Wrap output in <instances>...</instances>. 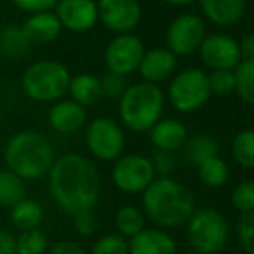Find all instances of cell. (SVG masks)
I'll use <instances>...</instances> for the list:
<instances>
[{
	"mask_svg": "<svg viewBox=\"0 0 254 254\" xmlns=\"http://www.w3.org/2000/svg\"><path fill=\"white\" fill-rule=\"evenodd\" d=\"M52 201L66 214L94 211L101 197V173L88 157L76 152L56 157L49 171Z\"/></svg>",
	"mask_w": 254,
	"mask_h": 254,
	"instance_id": "6da1fadb",
	"label": "cell"
},
{
	"mask_svg": "<svg viewBox=\"0 0 254 254\" xmlns=\"http://www.w3.org/2000/svg\"><path fill=\"white\" fill-rule=\"evenodd\" d=\"M142 207L145 218L156 228H177L185 225L195 211L192 192L171 177L156 178L142 194Z\"/></svg>",
	"mask_w": 254,
	"mask_h": 254,
	"instance_id": "7a4b0ae2",
	"label": "cell"
},
{
	"mask_svg": "<svg viewBox=\"0 0 254 254\" xmlns=\"http://www.w3.org/2000/svg\"><path fill=\"white\" fill-rule=\"evenodd\" d=\"M3 157L7 170L24 182L40 180L51 171L56 161V151L45 135L33 130H24L10 137Z\"/></svg>",
	"mask_w": 254,
	"mask_h": 254,
	"instance_id": "3957f363",
	"label": "cell"
},
{
	"mask_svg": "<svg viewBox=\"0 0 254 254\" xmlns=\"http://www.w3.org/2000/svg\"><path fill=\"white\" fill-rule=\"evenodd\" d=\"M164 95L157 85L140 81L127 87L120 97V118L128 130L145 133L161 120Z\"/></svg>",
	"mask_w": 254,
	"mask_h": 254,
	"instance_id": "277c9868",
	"label": "cell"
},
{
	"mask_svg": "<svg viewBox=\"0 0 254 254\" xmlns=\"http://www.w3.org/2000/svg\"><path fill=\"white\" fill-rule=\"evenodd\" d=\"M71 74L64 64L44 59L31 64L21 78L23 92L37 102H57L67 94Z\"/></svg>",
	"mask_w": 254,
	"mask_h": 254,
	"instance_id": "5b68a950",
	"label": "cell"
},
{
	"mask_svg": "<svg viewBox=\"0 0 254 254\" xmlns=\"http://www.w3.org/2000/svg\"><path fill=\"white\" fill-rule=\"evenodd\" d=\"M187 227V241L192 249L202 254H216L225 249L230 235L228 221L214 207L195 209Z\"/></svg>",
	"mask_w": 254,
	"mask_h": 254,
	"instance_id": "8992f818",
	"label": "cell"
},
{
	"mask_svg": "<svg viewBox=\"0 0 254 254\" xmlns=\"http://www.w3.org/2000/svg\"><path fill=\"white\" fill-rule=\"evenodd\" d=\"M207 74L197 67H189L177 74L168 87V99L178 113H194L209 101Z\"/></svg>",
	"mask_w": 254,
	"mask_h": 254,
	"instance_id": "52a82bcc",
	"label": "cell"
},
{
	"mask_svg": "<svg viewBox=\"0 0 254 254\" xmlns=\"http://www.w3.org/2000/svg\"><path fill=\"white\" fill-rule=\"evenodd\" d=\"M113 184L125 194H144L145 189L156 180V171L151 157L142 154H123L114 161Z\"/></svg>",
	"mask_w": 254,
	"mask_h": 254,
	"instance_id": "ba28073f",
	"label": "cell"
},
{
	"mask_svg": "<svg viewBox=\"0 0 254 254\" xmlns=\"http://www.w3.org/2000/svg\"><path fill=\"white\" fill-rule=\"evenodd\" d=\"M87 147L99 161H116L125 151V131L111 118H95L85 131Z\"/></svg>",
	"mask_w": 254,
	"mask_h": 254,
	"instance_id": "9c48e42d",
	"label": "cell"
},
{
	"mask_svg": "<svg viewBox=\"0 0 254 254\" xmlns=\"http://www.w3.org/2000/svg\"><path fill=\"white\" fill-rule=\"evenodd\" d=\"M206 38V26L204 21L195 14H182L175 17L166 30L168 51L175 56H190L199 51L202 40Z\"/></svg>",
	"mask_w": 254,
	"mask_h": 254,
	"instance_id": "30bf717a",
	"label": "cell"
},
{
	"mask_svg": "<svg viewBox=\"0 0 254 254\" xmlns=\"http://www.w3.org/2000/svg\"><path fill=\"white\" fill-rule=\"evenodd\" d=\"M144 54L145 49L140 38L131 33H125L114 37L107 44L106 52H104V61H106L109 73L127 76V74L138 69Z\"/></svg>",
	"mask_w": 254,
	"mask_h": 254,
	"instance_id": "8fae6325",
	"label": "cell"
},
{
	"mask_svg": "<svg viewBox=\"0 0 254 254\" xmlns=\"http://www.w3.org/2000/svg\"><path fill=\"white\" fill-rule=\"evenodd\" d=\"M199 54H201L202 63L213 71H234L242 63L239 42L225 33L206 35L199 47Z\"/></svg>",
	"mask_w": 254,
	"mask_h": 254,
	"instance_id": "7c38bea8",
	"label": "cell"
},
{
	"mask_svg": "<svg viewBox=\"0 0 254 254\" xmlns=\"http://www.w3.org/2000/svg\"><path fill=\"white\" fill-rule=\"evenodd\" d=\"M99 21L118 35L130 33L140 24L142 7L138 0H99Z\"/></svg>",
	"mask_w": 254,
	"mask_h": 254,
	"instance_id": "4fadbf2b",
	"label": "cell"
},
{
	"mask_svg": "<svg viewBox=\"0 0 254 254\" xmlns=\"http://www.w3.org/2000/svg\"><path fill=\"white\" fill-rule=\"evenodd\" d=\"M56 16L61 26L74 33L90 31L97 24V2L94 0H59L56 5Z\"/></svg>",
	"mask_w": 254,
	"mask_h": 254,
	"instance_id": "5bb4252c",
	"label": "cell"
},
{
	"mask_svg": "<svg viewBox=\"0 0 254 254\" xmlns=\"http://www.w3.org/2000/svg\"><path fill=\"white\" fill-rule=\"evenodd\" d=\"M177 69V56L166 47H156L144 54L138 73L147 83L157 85L170 80Z\"/></svg>",
	"mask_w": 254,
	"mask_h": 254,
	"instance_id": "9a60e30c",
	"label": "cell"
},
{
	"mask_svg": "<svg viewBox=\"0 0 254 254\" xmlns=\"http://www.w3.org/2000/svg\"><path fill=\"white\" fill-rule=\"evenodd\" d=\"M128 254H177V242L161 228H144L128 241Z\"/></svg>",
	"mask_w": 254,
	"mask_h": 254,
	"instance_id": "2e32d148",
	"label": "cell"
},
{
	"mask_svg": "<svg viewBox=\"0 0 254 254\" xmlns=\"http://www.w3.org/2000/svg\"><path fill=\"white\" fill-rule=\"evenodd\" d=\"M49 125L59 133H76L87 125V109L69 101H57L49 111Z\"/></svg>",
	"mask_w": 254,
	"mask_h": 254,
	"instance_id": "e0dca14e",
	"label": "cell"
},
{
	"mask_svg": "<svg viewBox=\"0 0 254 254\" xmlns=\"http://www.w3.org/2000/svg\"><path fill=\"white\" fill-rule=\"evenodd\" d=\"M21 30L26 35L30 44H49V42L59 38L63 26H61L56 12L45 10V12L30 14Z\"/></svg>",
	"mask_w": 254,
	"mask_h": 254,
	"instance_id": "ac0fdd59",
	"label": "cell"
},
{
	"mask_svg": "<svg viewBox=\"0 0 254 254\" xmlns=\"http://www.w3.org/2000/svg\"><path fill=\"white\" fill-rule=\"evenodd\" d=\"M151 135V142L157 151L171 152L175 149L184 147L187 142L189 133L187 128L182 121L173 120V118H166V120H159L149 131Z\"/></svg>",
	"mask_w": 254,
	"mask_h": 254,
	"instance_id": "d6986e66",
	"label": "cell"
},
{
	"mask_svg": "<svg viewBox=\"0 0 254 254\" xmlns=\"http://www.w3.org/2000/svg\"><path fill=\"white\" fill-rule=\"evenodd\" d=\"M204 16L218 26H232L242 19L246 0H199Z\"/></svg>",
	"mask_w": 254,
	"mask_h": 254,
	"instance_id": "ffe728a7",
	"label": "cell"
},
{
	"mask_svg": "<svg viewBox=\"0 0 254 254\" xmlns=\"http://www.w3.org/2000/svg\"><path fill=\"white\" fill-rule=\"evenodd\" d=\"M67 94L71 95V101L80 104L81 107L95 106L102 99L101 78L90 73H81L71 78Z\"/></svg>",
	"mask_w": 254,
	"mask_h": 254,
	"instance_id": "44dd1931",
	"label": "cell"
},
{
	"mask_svg": "<svg viewBox=\"0 0 254 254\" xmlns=\"http://www.w3.org/2000/svg\"><path fill=\"white\" fill-rule=\"evenodd\" d=\"M184 147V156L187 159V163H190L195 168L206 159H209V157L218 156V152H220V145H218L216 138L204 133H197L194 137L187 138Z\"/></svg>",
	"mask_w": 254,
	"mask_h": 254,
	"instance_id": "7402d4cb",
	"label": "cell"
},
{
	"mask_svg": "<svg viewBox=\"0 0 254 254\" xmlns=\"http://www.w3.org/2000/svg\"><path fill=\"white\" fill-rule=\"evenodd\" d=\"M44 220V209L33 199H23L14 207H10V223L21 232L35 230Z\"/></svg>",
	"mask_w": 254,
	"mask_h": 254,
	"instance_id": "603a6c76",
	"label": "cell"
},
{
	"mask_svg": "<svg viewBox=\"0 0 254 254\" xmlns=\"http://www.w3.org/2000/svg\"><path fill=\"white\" fill-rule=\"evenodd\" d=\"M197 177L206 187L209 189H220L230 178V168L227 161L221 159L220 156H214L206 159L197 166Z\"/></svg>",
	"mask_w": 254,
	"mask_h": 254,
	"instance_id": "cb8c5ba5",
	"label": "cell"
},
{
	"mask_svg": "<svg viewBox=\"0 0 254 254\" xmlns=\"http://www.w3.org/2000/svg\"><path fill=\"white\" fill-rule=\"evenodd\" d=\"M114 225L121 237L131 239L145 228V214L137 206H123L114 214Z\"/></svg>",
	"mask_w": 254,
	"mask_h": 254,
	"instance_id": "d4e9b609",
	"label": "cell"
},
{
	"mask_svg": "<svg viewBox=\"0 0 254 254\" xmlns=\"http://www.w3.org/2000/svg\"><path fill=\"white\" fill-rule=\"evenodd\" d=\"M23 199H26V184L23 178L9 170L0 171V206L14 207Z\"/></svg>",
	"mask_w": 254,
	"mask_h": 254,
	"instance_id": "484cf974",
	"label": "cell"
},
{
	"mask_svg": "<svg viewBox=\"0 0 254 254\" xmlns=\"http://www.w3.org/2000/svg\"><path fill=\"white\" fill-rule=\"evenodd\" d=\"M232 156L239 166L254 170V130H242L232 140Z\"/></svg>",
	"mask_w": 254,
	"mask_h": 254,
	"instance_id": "4316f807",
	"label": "cell"
},
{
	"mask_svg": "<svg viewBox=\"0 0 254 254\" xmlns=\"http://www.w3.org/2000/svg\"><path fill=\"white\" fill-rule=\"evenodd\" d=\"M235 94L246 104L254 106V61H242L234 69Z\"/></svg>",
	"mask_w": 254,
	"mask_h": 254,
	"instance_id": "83f0119b",
	"label": "cell"
},
{
	"mask_svg": "<svg viewBox=\"0 0 254 254\" xmlns=\"http://www.w3.org/2000/svg\"><path fill=\"white\" fill-rule=\"evenodd\" d=\"M30 40L23 30L16 28H5L0 31V51L9 57H23L30 49Z\"/></svg>",
	"mask_w": 254,
	"mask_h": 254,
	"instance_id": "f1b7e54d",
	"label": "cell"
},
{
	"mask_svg": "<svg viewBox=\"0 0 254 254\" xmlns=\"http://www.w3.org/2000/svg\"><path fill=\"white\" fill-rule=\"evenodd\" d=\"M49 249L47 235L42 230L21 232L19 237H16V253L17 254H45Z\"/></svg>",
	"mask_w": 254,
	"mask_h": 254,
	"instance_id": "f546056e",
	"label": "cell"
},
{
	"mask_svg": "<svg viewBox=\"0 0 254 254\" xmlns=\"http://www.w3.org/2000/svg\"><path fill=\"white\" fill-rule=\"evenodd\" d=\"M230 202L239 213L248 214L254 211V180H242L234 187Z\"/></svg>",
	"mask_w": 254,
	"mask_h": 254,
	"instance_id": "4dcf8cb0",
	"label": "cell"
},
{
	"mask_svg": "<svg viewBox=\"0 0 254 254\" xmlns=\"http://www.w3.org/2000/svg\"><path fill=\"white\" fill-rule=\"evenodd\" d=\"M88 254H128V241L120 234H107L92 246Z\"/></svg>",
	"mask_w": 254,
	"mask_h": 254,
	"instance_id": "1f68e13d",
	"label": "cell"
},
{
	"mask_svg": "<svg viewBox=\"0 0 254 254\" xmlns=\"http://www.w3.org/2000/svg\"><path fill=\"white\" fill-rule=\"evenodd\" d=\"M237 241L244 254H254V211L242 214L237 221Z\"/></svg>",
	"mask_w": 254,
	"mask_h": 254,
	"instance_id": "d6a6232c",
	"label": "cell"
},
{
	"mask_svg": "<svg viewBox=\"0 0 254 254\" xmlns=\"http://www.w3.org/2000/svg\"><path fill=\"white\" fill-rule=\"evenodd\" d=\"M207 83H209L211 94L228 95L230 92L235 90L234 71H227V69L213 71L211 74H207Z\"/></svg>",
	"mask_w": 254,
	"mask_h": 254,
	"instance_id": "836d02e7",
	"label": "cell"
},
{
	"mask_svg": "<svg viewBox=\"0 0 254 254\" xmlns=\"http://www.w3.org/2000/svg\"><path fill=\"white\" fill-rule=\"evenodd\" d=\"M102 97L120 99L127 90V76H121L116 73H106L101 78Z\"/></svg>",
	"mask_w": 254,
	"mask_h": 254,
	"instance_id": "e575fe53",
	"label": "cell"
},
{
	"mask_svg": "<svg viewBox=\"0 0 254 254\" xmlns=\"http://www.w3.org/2000/svg\"><path fill=\"white\" fill-rule=\"evenodd\" d=\"M73 223H74V230L80 235H83V237H88V235L95 234L99 228V220L94 211H85V213L74 214Z\"/></svg>",
	"mask_w": 254,
	"mask_h": 254,
	"instance_id": "d590c367",
	"label": "cell"
},
{
	"mask_svg": "<svg viewBox=\"0 0 254 254\" xmlns=\"http://www.w3.org/2000/svg\"><path fill=\"white\" fill-rule=\"evenodd\" d=\"M154 171L156 175L163 177H170V173L175 170V159L171 156V152H164V151H156L154 152V157L151 159Z\"/></svg>",
	"mask_w": 254,
	"mask_h": 254,
	"instance_id": "8d00e7d4",
	"label": "cell"
},
{
	"mask_svg": "<svg viewBox=\"0 0 254 254\" xmlns=\"http://www.w3.org/2000/svg\"><path fill=\"white\" fill-rule=\"evenodd\" d=\"M10 2L16 7H19L21 10L35 14V12H45V10L54 9L59 0H10Z\"/></svg>",
	"mask_w": 254,
	"mask_h": 254,
	"instance_id": "74e56055",
	"label": "cell"
},
{
	"mask_svg": "<svg viewBox=\"0 0 254 254\" xmlns=\"http://www.w3.org/2000/svg\"><path fill=\"white\" fill-rule=\"evenodd\" d=\"M49 254H88V251H85V248L76 242H57L51 248Z\"/></svg>",
	"mask_w": 254,
	"mask_h": 254,
	"instance_id": "f35d334b",
	"label": "cell"
},
{
	"mask_svg": "<svg viewBox=\"0 0 254 254\" xmlns=\"http://www.w3.org/2000/svg\"><path fill=\"white\" fill-rule=\"evenodd\" d=\"M0 254H17L16 237L5 228H0Z\"/></svg>",
	"mask_w": 254,
	"mask_h": 254,
	"instance_id": "ab89813d",
	"label": "cell"
},
{
	"mask_svg": "<svg viewBox=\"0 0 254 254\" xmlns=\"http://www.w3.org/2000/svg\"><path fill=\"white\" fill-rule=\"evenodd\" d=\"M242 61H254V33H249L239 42Z\"/></svg>",
	"mask_w": 254,
	"mask_h": 254,
	"instance_id": "60d3db41",
	"label": "cell"
},
{
	"mask_svg": "<svg viewBox=\"0 0 254 254\" xmlns=\"http://www.w3.org/2000/svg\"><path fill=\"white\" fill-rule=\"evenodd\" d=\"M163 2L170 3V5H177V7H182V5H189V3L195 2V0H163Z\"/></svg>",
	"mask_w": 254,
	"mask_h": 254,
	"instance_id": "b9f144b4",
	"label": "cell"
},
{
	"mask_svg": "<svg viewBox=\"0 0 254 254\" xmlns=\"http://www.w3.org/2000/svg\"><path fill=\"white\" fill-rule=\"evenodd\" d=\"M182 254H202V253H197V251H194V249H189V251H185Z\"/></svg>",
	"mask_w": 254,
	"mask_h": 254,
	"instance_id": "7bdbcfd3",
	"label": "cell"
},
{
	"mask_svg": "<svg viewBox=\"0 0 254 254\" xmlns=\"http://www.w3.org/2000/svg\"><path fill=\"white\" fill-rule=\"evenodd\" d=\"M234 254H244V253H234Z\"/></svg>",
	"mask_w": 254,
	"mask_h": 254,
	"instance_id": "ee69618b",
	"label": "cell"
}]
</instances>
